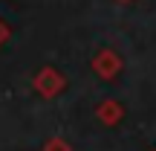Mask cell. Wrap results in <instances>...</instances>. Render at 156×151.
<instances>
[{
    "label": "cell",
    "mask_w": 156,
    "mask_h": 151,
    "mask_svg": "<svg viewBox=\"0 0 156 151\" xmlns=\"http://www.w3.org/2000/svg\"><path fill=\"white\" fill-rule=\"evenodd\" d=\"M35 93L44 96V99H55L58 93H64V87H67V78L64 73H58L55 67H44L35 73V81H32Z\"/></svg>",
    "instance_id": "6da1fadb"
},
{
    "label": "cell",
    "mask_w": 156,
    "mask_h": 151,
    "mask_svg": "<svg viewBox=\"0 0 156 151\" xmlns=\"http://www.w3.org/2000/svg\"><path fill=\"white\" fill-rule=\"evenodd\" d=\"M122 67H124V61H122V55L116 50H98L93 55V73L98 78H104V81H113V78L122 73Z\"/></svg>",
    "instance_id": "7a4b0ae2"
},
{
    "label": "cell",
    "mask_w": 156,
    "mask_h": 151,
    "mask_svg": "<svg viewBox=\"0 0 156 151\" xmlns=\"http://www.w3.org/2000/svg\"><path fill=\"white\" fill-rule=\"evenodd\" d=\"M124 116V108L119 99H101L98 108H95V119H98L101 125H107V128H113V125H119Z\"/></svg>",
    "instance_id": "3957f363"
},
{
    "label": "cell",
    "mask_w": 156,
    "mask_h": 151,
    "mask_svg": "<svg viewBox=\"0 0 156 151\" xmlns=\"http://www.w3.org/2000/svg\"><path fill=\"white\" fill-rule=\"evenodd\" d=\"M41 151H73V145H69L67 140H61V137H49Z\"/></svg>",
    "instance_id": "277c9868"
},
{
    "label": "cell",
    "mask_w": 156,
    "mask_h": 151,
    "mask_svg": "<svg viewBox=\"0 0 156 151\" xmlns=\"http://www.w3.org/2000/svg\"><path fill=\"white\" fill-rule=\"evenodd\" d=\"M9 35H12V29H9V26H6V23H3V21H0V47H3V44H6V41H9Z\"/></svg>",
    "instance_id": "5b68a950"
},
{
    "label": "cell",
    "mask_w": 156,
    "mask_h": 151,
    "mask_svg": "<svg viewBox=\"0 0 156 151\" xmlns=\"http://www.w3.org/2000/svg\"><path fill=\"white\" fill-rule=\"evenodd\" d=\"M116 3H122V6H127V3H133V0H116Z\"/></svg>",
    "instance_id": "8992f818"
}]
</instances>
